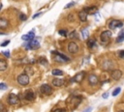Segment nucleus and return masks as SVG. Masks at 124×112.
<instances>
[{"mask_svg": "<svg viewBox=\"0 0 124 112\" xmlns=\"http://www.w3.org/2000/svg\"><path fill=\"white\" fill-rule=\"evenodd\" d=\"M64 84V80L63 79H59V78H54L53 80V85L54 87H60Z\"/></svg>", "mask_w": 124, "mask_h": 112, "instance_id": "obj_16", "label": "nucleus"}, {"mask_svg": "<svg viewBox=\"0 0 124 112\" xmlns=\"http://www.w3.org/2000/svg\"><path fill=\"white\" fill-rule=\"evenodd\" d=\"M54 53V56H53V61H55V62H59V63H64V62H68L70 59L66 56V55H64V54H61V53H59V52H57V51H55V52H53Z\"/></svg>", "mask_w": 124, "mask_h": 112, "instance_id": "obj_1", "label": "nucleus"}, {"mask_svg": "<svg viewBox=\"0 0 124 112\" xmlns=\"http://www.w3.org/2000/svg\"><path fill=\"white\" fill-rule=\"evenodd\" d=\"M88 84L90 85V86H95V85H97L98 84V82H99V79H98V77L95 75H90L89 76H88Z\"/></svg>", "mask_w": 124, "mask_h": 112, "instance_id": "obj_10", "label": "nucleus"}, {"mask_svg": "<svg viewBox=\"0 0 124 112\" xmlns=\"http://www.w3.org/2000/svg\"><path fill=\"white\" fill-rule=\"evenodd\" d=\"M87 16H88V14L84 10L79 12V18H80L81 21H86L87 20Z\"/></svg>", "mask_w": 124, "mask_h": 112, "instance_id": "obj_14", "label": "nucleus"}, {"mask_svg": "<svg viewBox=\"0 0 124 112\" xmlns=\"http://www.w3.org/2000/svg\"><path fill=\"white\" fill-rule=\"evenodd\" d=\"M83 10L87 14H91V15H93V14H95L97 12V8L96 7H87V8H84Z\"/></svg>", "mask_w": 124, "mask_h": 112, "instance_id": "obj_19", "label": "nucleus"}, {"mask_svg": "<svg viewBox=\"0 0 124 112\" xmlns=\"http://www.w3.org/2000/svg\"><path fill=\"white\" fill-rule=\"evenodd\" d=\"M24 99H25L26 101H33V100L35 99V95H34L33 91H31V90H27L25 93H24Z\"/></svg>", "mask_w": 124, "mask_h": 112, "instance_id": "obj_12", "label": "nucleus"}, {"mask_svg": "<svg viewBox=\"0 0 124 112\" xmlns=\"http://www.w3.org/2000/svg\"><path fill=\"white\" fill-rule=\"evenodd\" d=\"M108 96H109V93H105V94L103 95V98H104V99H107Z\"/></svg>", "mask_w": 124, "mask_h": 112, "instance_id": "obj_36", "label": "nucleus"}, {"mask_svg": "<svg viewBox=\"0 0 124 112\" xmlns=\"http://www.w3.org/2000/svg\"><path fill=\"white\" fill-rule=\"evenodd\" d=\"M120 91H121V88L120 87H117L116 89H114V90H113V92H112V96H117L119 93H120Z\"/></svg>", "mask_w": 124, "mask_h": 112, "instance_id": "obj_24", "label": "nucleus"}, {"mask_svg": "<svg viewBox=\"0 0 124 112\" xmlns=\"http://www.w3.org/2000/svg\"><path fill=\"white\" fill-rule=\"evenodd\" d=\"M117 54H118L119 58H121V59H124V50H119V51L117 52Z\"/></svg>", "mask_w": 124, "mask_h": 112, "instance_id": "obj_27", "label": "nucleus"}, {"mask_svg": "<svg viewBox=\"0 0 124 112\" xmlns=\"http://www.w3.org/2000/svg\"><path fill=\"white\" fill-rule=\"evenodd\" d=\"M122 41H124V31L123 30L119 32V35L117 37V42H122Z\"/></svg>", "mask_w": 124, "mask_h": 112, "instance_id": "obj_23", "label": "nucleus"}, {"mask_svg": "<svg viewBox=\"0 0 124 112\" xmlns=\"http://www.w3.org/2000/svg\"><path fill=\"white\" fill-rule=\"evenodd\" d=\"M39 47H40V43H39V41L34 40V39L31 40V41H29L28 43L26 44L27 49H37V48H39Z\"/></svg>", "mask_w": 124, "mask_h": 112, "instance_id": "obj_8", "label": "nucleus"}, {"mask_svg": "<svg viewBox=\"0 0 124 112\" xmlns=\"http://www.w3.org/2000/svg\"><path fill=\"white\" fill-rule=\"evenodd\" d=\"M68 51L72 54H75L79 51V46L75 42H70L68 44Z\"/></svg>", "mask_w": 124, "mask_h": 112, "instance_id": "obj_6", "label": "nucleus"}, {"mask_svg": "<svg viewBox=\"0 0 124 112\" xmlns=\"http://www.w3.org/2000/svg\"><path fill=\"white\" fill-rule=\"evenodd\" d=\"M52 74H53V75H63V72H62L61 70H58V69H54V70H53Z\"/></svg>", "mask_w": 124, "mask_h": 112, "instance_id": "obj_22", "label": "nucleus"}, {"mask_svg": "<svg viewBox=\"0 0 124 112\" xmlns=\"http://www.w3.org/2000/svg\"><path fill=\"white\" fill-rule=\"evenodd\" d=\"M91 110H92V108H91V107H89V108H87V109H86V111H84V112H91Z\"/></svg>", "mask_w": 124, "mask_h": 112, "instance_id": "obj_37", "label": "nucleus"}, {"mask_svg": "<svg viewBox=\"0 0 124 112\" xmlns=\"http://www.w3.org/2000/svg\"><path fill=\"white\" fill-rule=\"evenodd\" d=\"M40 91H41L42 94L48 96V95H51V94L53 93V88L49 86L48 84H43V85L40 87Z\"/></svg>", "mask_w": 124, "mask_h": 112, "instance_id": "obj_3", "label": "nucleus"}, {"mask_svg": "<svg viewBox=\"0 0 124 112\" xmlns=\"http://www.w3.org/2000/svg\"><path fill=\"white\" fill-rule=\"evenodd\" d=\"M19 18H20V20H26L27 19V16H26V15H20L19 16Z\"/></svg>", "mask_w": 124, "mask_h": 112, "instance_id": "obj_30", "label": "nucleus"}, {"mask_svg": "<svg viewBox=\"0 0 124 112\" xmlns=\"http://www.w3.org/2000/svg\"><path fill=\"white\" fill-rule=\"evenodd\" d=\"M41 15H42V13H38V14H36V15H34V16H33V18H36V17L40 16Z\"/></svg>", "mask_w": 124, "mask_h": 112, "instance_id": "obj_35", "label": "nucleus"}, {"mask_svg": "<svg viewBox=\"0 0 124 112\" xmlns=\"http://www.w3.org/2000/svg\"><path fill=\"white\" fill-rule=\"evenodd\" d=\"M82 36H83V40L88 39L89 33H88V29H87V28H83V29L82 30Z\"/></svg>", "mask_w": 124, "mask_h": 112, "instance_id": "obj_21", "label": "nucleus"}, {"mask_svg": "<svg viewBox=\"0 0 124 112\" xmlns=\"http://www.w3.org/2000/svg\"><path fill=\"white\" fill-rule=\"evenodd\" d=\"M74 5H75V2H72V3H69V4H67V5L65 6V9H67V8H70V7H73Z\"/></svg>", "mask_w": 124, "mask_h": 112, "instance_id": "obj_32", "label": "nucleus"}, {"mask_svg": "<svg viewBox=\"0 0 124 112\" xmlns=\"http://www.w3.org/2000/svg\"><path fill=\"white\" fill-rule=\"evenodd\" d=\"M53 112H64V109H61V108H56V109H54Z\"/></svg>", "mask_w": 124, "mask_h": 112, "instance_id": "obj_34", "label": "nucleus"}, {"mask_svg": "<svg viewBox=\"0 0 124 112\" xmlns=\"http://www.w3.org/2000/svg\"><path fill=\"white\" fill-rule=\"evenodd\" d=\"M8 103L11 105H16L19 103V98L15 94H10L8 97Z\"/></svg>", "mask_w": 124, "mask_h": 112, "instance_id": "obj_7", "label": "nucleus"}, {"mask_svg": "<svg viewBox=\"0 0 124 112\" xmlns=\"http://www.w3.org/2000/svg\"><path fill=\"white\" fill-rule=\"evenodd\" d=\"M3 112H10L9 110H5V111H3Z\"/></svg>", "mask_w": 124, "mask_h": 112, "instance_id": "obj_38", "label": "nucleus"}, {"mask_svg": "<svg viewBox=\"0 0 124 112\" xmlns=\"http://www.w3.org/2000/svg\"><path fill=\"white\" fill-rule=\"evenodd\" d=\"M17 80H18V84H20L22 86H26L29 83V76L26 74H21L18 76Z\"/></svg>", "mask_w": 124, "mask_h": 112, "instance_id": "obj_2", "label": "nucleus"}, {"mask_svg": "<svg viewBox=\"0 0 124 112\" xmlns=\"http://www.w3.org/2000/svg\"><path fill=\"white\" fill-rule=\"evenodd\" d=\"M112 32L110 31V30H106V31H104L103 33H101V36H100V40H101V42L103 43H108L109 42V40L111 39V37H112Z\"/></svg>", "mask_w": 124, "mask_h": 112, "instance_id": "obj_4", "label": "nucleus"}, {"mask_svg": "<svg viewBox=\"0 0 124 112\" xmlns=\"http://www.w3.org/2000/svg\"><path fill=\"white\" fill-rule=\"evenodd\" d=\"M2 54L5 55V57H7V58L10 57V52L9 51H2Z\"/></svg>", "mask_w": 124, "mask_h": 112, "instance_id": "obj_31", "label": "nucleus"}, {"mask_svg": "<svg viewBox=\"0 0 124 112\" xmlns=\"http://www.w3.org/2000/svg\"><path fill=\"white\" fill-rule=\"evenodd\" d=\"M34 37H35L34 32H33V31H30L28 34H26V35H23V36L21 37V39H22L23 41H25V42H29V41L33 40V39H34Z\"/></svg>", "mask_w": 124, "mask_h": 112, "instance_id": "obj_13", "label": "nucleus"}, {"mask_svg": "<svg viewBox=\"0 0 124 112\" xmlns=\"http://www.w3.org/2000/svg\"><path fill=\"white\" fill-rule=\"evenodd\" d=\"M38 62H39L40 64H42V65H47V59H45L44 57H41V58L38 60Z\"/></svg>", "mask_w": 124, "mask_h": 112, "instance_id": "obj_25", "label": "nucleus"}, {"mask_svg": "<svg viewBox=\"0 0 124 112\" xmlns=\"http://www.w3.org/2000/svg\"><path fill=\"white\" fill-rule=\"evenodd\" d=\"M122 26H123V23H122V21H120V20L112 19L109 22V27L111 29H115L116 27H122Z\"/></svg>", "mask_w": 124, "mask_h": 112, "instance_id": "obj_9", "label": "nucleus"}, {"mask_svg": "<svg viewBox=\"0 0 124 112\" xmlns=\"http://www.w3.org/2000/svg\"><path fill=\"white\" fill-rule=\"evenodd\" d=\"M9 43H10V41L8 40V41H6V42H4V43H1V47H6L7 44H9Z\"/></svg>", "mask_w": 124, "mask_h": 112, "instance_id": "obj_33", "label": "nucleus"}, {"mask_svg": "<svg viewBox=\"0 0 124 112\" xmlns=\"http://www.w3.org/2000/svg\"><path fill=\"white\" fill-rule=\"evenodd\" d=\"M6 88H7V85L5 83H0V89L1 90H5Z\"/></svg>", "mask_w": 124, "mask_h": 112, "instance_id": "obj_29", "label": "nucleus"}, {"mask_svg": "<svg viewBox=\"0 0 124 112\" xmlns=\"http://www.w3.org/2000/svg\"><path fill=\"white\" fill-rule=\"evenodd\" d=\"M85 75H86V73H85V72H80V73H78L75 76L72 78L71 81H72V82H78V83H81V82L84 79Z\"/></svg>", "mask_w": 124, "mask_h": 112, "instance_id": "obj_5", "label": "nucleus"}, {"mask_svg": "<svg viewBox=\"0 0 124 112\" xmlns=\"http://www.w3.org/2000/svg\"><path fill=\"white\" fill-rule=\"evenodd\" d=\"M111 76L114 80H119L121 78V76H122V72L120 70H113L112 72V74H111Z\"/></svg>", "mask_w": 124, "mask_h": 112, "instance_id": "obj_11", "label": "nucleus"}, {"mask_svg": "<svg viewBox=\"0 0 124 112\" xmlns=\"http://www.w3.org/2000/svg\"><path fill=\"white\" fill-rule=\"evenodd\" d=\"M118 112H124V110H119Z\"/></svg>", "mask_w": 124, "mask_h": 112, "instance_id": "obj_39", "label": "nucleus"}, {"mask_svg": "<svg viewBox=\"0 0 124 112\" xmlns=\"http://www.w3.org/2000/svg\"><path fill=\"white\" fill-rule=\"evenodd\" d=\"M81 98H78V97H73V99H72V101H71V102L70 103H74V106H73V108H75V107H77L79 104H80V101H81Z\"/></svg>", "mask_w": 124, "mask_h": 112, "instance_id": "obj_18", "label": "nucleus"}, {"mask_svg": "<svg viewBox=\"0 0 124 112\" xmlns=\"http://www.w3.org/2000/svg\"><path fill=\"white\" fill-rule=\"evenodd\" d=\"M7 68H8V64H7L6 60H4V59H0V71H1V72H4Z\"/></svg>", "mask_w": 124, "mask_h": 112, "instance_id": "obj_17", "label": "nucleus"}, {"mask_svg": "<svg viewBox=\"0 0 124 112\" xmlns=\"http://www.w3.org/2000/svg\"><path fill=\"white\" fill-rule=\"evenodd\" d=\"M8 25H9V22H8V20L5 17H1V18H0V28H1V29H5V28L8 27Z\"/></svg>", "mask_w": 124, "mask_h": 112, "instance_id": "obj_15", "label": "nucleus"}, {"mask_svg": "<svg viewBox=\"0 0 124 112\" xmlns=\"http://www.w3.org/2000/svg\"><path fill=\"white\" fill-rule=\"evenodd\" d=\"M61 36H64V37H66L67 36V31L66 30H59V32H58Z\"/></svg>", "mask_w": 124, "mask_h": 112, "instance_id": "obj_28", "label": "nucleus"}, {"mask_svg": "<svg viewBox=\"0 0 124 112\" xmlns=\"http://www.w3.org/2000/svg\"><path fill=\"white\" fill-rule=\"evenodd\" d=\"M70 38H77V39H78L77 31H73L72 33H70Z\"/></svg>", "mask_w": 124, "mask_h": 112, "instance_id": "obj_26", "label": "nucleus"}, {"mask_svg": "<svg viewBox=\"0 0 124 112\" xmlns=\"http://www.w3.org/2000/svg\"><path fill=\"white\" fill-rule=\"evenodd\" d=\"M95 46H96V42H95V40L94 39H89L88 41H87V47L89 48H95Z\"/></svg>", "mask_w": 124, "mask_h": 112, "instance_id": "obj_20", "label": "nucleus"}]
</instances>
